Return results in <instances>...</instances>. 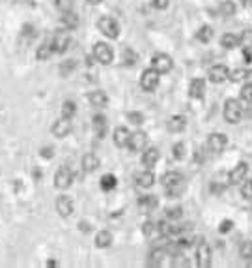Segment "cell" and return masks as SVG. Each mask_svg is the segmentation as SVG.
Wrapping results in <instances>:
<instances>
[{
  "label": "cell",
  "mask_w": 252,
  "mask_h": 268,
  "mask_svg": "<svg viewBox=\"0 0 252 268\" xmlns=\"http://www.w3.org/2000/svg\"><path fill=\"white\" fill-rule=\"evenodd\" d=\"M60 23L64 25V28H68V30H75V28L79 26L80 19H79V15H77V13H73V10H71V12H64V13H62Z\"/></svg>",
  "instance_id": "obj_25"
},
{
  "label": "cell",
  "mask_w": 252,
  "mask_h": 268,
  "mask_svg": "<svg viewBox=\"0 0 252 268\" xmlns=\"http://www.w3.org/2000/svg\"><path fill=\"white\" fill-rule=\"evenodd\" d=\"M187 128V119L183 114H176V117H170L168 122H166V130L170 133H181V131Z\"/></svg>",
  "instance_id": "obj_23"
},
{
  "label": "cell",
  "mask_w": 252,
  "mask_h": 268,
  "mask_svg": "<svg viewBox=\"0 0 252 268\" xmlns=\"http://www.w3.org/2000/svg\"><path fill=\"white\" fill-rule=\"evenodd\" d=\"M55 4H56V8H58L62 13H64V12H71V10H73L75 0H56Z\"/></svg>",
  "instance_id": "obj_43"
},
{
  "label": "cell",
  "mask_w": 252,
  "mask_h": 268,
  "mask_svg": "<svg viewBox=\"0 0 252 268\" xmlns=\"http://www.w3.org/2000/svg\"><path fill=\"white\" fill-rule=\"evenodd\" d=\"M159 81H161V73L157 69L155 68L144 69L140 75V88L144 92H154L159 87Z\"/></svg>",
  "instance_id": "obj_4"
},
{
  "label": "cell",
  "mask_w": 252,
  "mask_h": 268,
  "mask_svg": "<svg viewBox=\"0 0 252 268\" xmlns=\"http://www.w3.org/2000/svg\"><path fill=\"white\" fill-rule=\"evenodd\" d=\"M73 184V171L68 167V165H62L55 175V186L58 189H66Z\"/></svg>",
  "instance_id": "obj_12"
},
{
  "label": "cell",
  "mask_w": 252,
  "mask_h": 268,
  "mask_svg": "<svg viewBox=\"0 0 252 268\" xmlns=\"http://www.w3.org/2000/svg\"><path fill=\"white\" fill-rule=\"evenodd\" d=\"M127 120H129L131 124L140 126V124H144V114L138 111H131V112H127Z\"/></svg>",
  "instance_id": "obj_44"
},
{
  "label": "cell",
  "mask_w": 252,
  "mask_h": 268,
  "mask_svg": "<svg viewBox=\"0 0 252 268\" xmlns=\"http://www.w3.org/2000/svg\"><path fill=\"white\" fill-rule=\"evenodd\" d=\"M71 130H73V126H71V119H58L53 124V128H51V131H53V135L58 139H64L68 137L69 133H71Z\"/></svg>",
  "instance_id": "obj_14"
},
{
  "label": "cell",
  "mask_w": 252,
  "mask_h": 268,
  "mask_svg": "<svg viewBox=\"0 0 252 268\" xmlns=\"http://www.w3.org/2000/svg\"><path fill=\"white\" fill-rule=\"evenodd\" d=\"M99 186L103 192H112V189H116L118 186V178L114 175H103L101 176V180H99Z\"/></svg>",
  "instance_id": "obj_32"
},
{
  "label": "cell",
  "mask_w": 252,
  "mask_h": 268,
  "mask_svg": "<svg viewBox=\"0 0 252 268\" xmlns=\"http://www.w3.org/2000/svg\"><path fill=\"white\" fill-rule=\"evenodd\" d=\"M208 150L213 152V154H221L224 152V148L228 146V135L226 133H221V131H215L208 137Z\"/></svg>",
  "instance_id": "obj_7"
},
{
  "label": "cell",
  "mask_w": 252,
  "mask_h": 268,
  "mask_svg": "<svg viewBox=\"0 0 252 268\" xmlns=\"http://www.w3.org/2000/svg\"><path fill=\"white\" fill-rule=\"evenodd\" d=\"M152 68H155L159 71L161 75L165 73H170L174 68V60L170 55H166V53H155L152 56Z\"/></svg>",
  "instance_id": "obj_6"
},
{
  "label": "cell",
  "mask_w": 252,
  "mask_h": 268,
  "mask_svg": "<svg viewBox=\"0 0 252 268\" xmlns=\"http://www.w3.org/2000/svg\"><path fill=\"white\" fill-rule=\"evenodd\" d=\"M239 257L245 261L248 257H252V240H243L239 244Z\"/></svg>",
  "instance_id": "obj_36"
},
{
  "label": "cell",
  "mask_w": 252,
  "mask_h": 268,
  "mask_svg": "<svg viewBox=\"0 0 252 268\" xmlns=\"http://www.w3.org/2000/svg\"><path fill=\"white\" fill-rule=\"evenodd\" d=\"M135 182L138 187H144V189H148L155 184V175L152 173V169H146V171H142L138 175L135 176Z\"/></svg>",
  "instance_id": "obj_24"
},
{
  "label": "cell",
  "mask_w": 252,
  "mask_h": 268,
  "mask_svg": "<svg viewBox=\"0 0 252 268\" xmlns=\"http://www.w3.org/2000/svg\"><path fill=\"white\" fill-rule=\"evenodd\" d=\"M51 44H53V47H55V53H66V51L69 49V45H71V37L68 36V34H64V32H58V34H55V37L51 40Z\"/></svg>",
  "instance_id": "obj_18"
},
{
  "label": "cell",
  "mask_w": 252,
  "mask_h": 268,
  "mask_svg": "<svg viewBox=\"0 0 252 268\" xmlns=\"http://www.w3.org/2000/svg\"><path fill=\"white\" fill-rule=\"evenodd\" d=\"M239 37H241V45H243L245 49L252 47V28H246V30H243Z\"/></svg>",
  "instance_id": "obj_42"
},
{
  "label": "cell",
  "mask_w": 252,
  "mask_h": 268,
  "mask_svg": "<svg viewBox=\"0 0 252 268\" xmlns=\"http://www.w3.org/2000/svg\"><path fill=\"white\" fill-rule=\"evenodd\" d=\"M55 206H56V212L60 214L62 218H69V216L73 214V210H75L73 199H71V197H68V195H60V197L56 199Z\"/></svg>",
  "instance_id": "obj_15"
},
{
  "label": "cell",
  "mask_w": 252,
  "mask_h": 268,
  "mask_svg": "<svg viewBox=\"0 0 252 268\" xmlns=\"http://www.w3.org/2000/svg\"><path fill=\"white\" fill-rule=\"evenodd\" d=\"M136 62H138L136 51H133L131 47H125V49L122 51V64L123 66H127V68H131V66H135Z\"/></svg>",
  "instance_id": "obj_29"
},
{
  "label": "cell",
  "mask_w": 252,
  "mask_h": 268,
  "mask_svg": "<svg viewBox=\"0 0 252 268\" xmlns=\"http://www.w3.org/2000/svg\"><path fill=\"white\" fill-rule=\"evenodd\" d=\"M86 2L90 4V6H97V4H101L103 0H86Z\"/></svg>",
  "instance_id": "obj_51"
},
{
  "label": "cell",
  "mask_w": 252,
  "mask_h": 268,
  "mask_svg": "<svg viewBox=\"0 0 252 268\" xmlns=\"http://www.w3.org/2000/svg\"><path fill=\"white\" fill-rule=\"evenodd\" d=\"M45 266H47V268H55V266H60V262L55 261V259H49V261L45 262Z\"/></svg>",
  "instance_id": "obj_50"
},
{
  "label": "cell",
  "mask_w": 252,
  "mask_h": 268,
  "mask_svg": "<svg viewBox=\"0 0 252 268\" xmlns=\"http://www.w3.org/2000/svg\"><path fill=\"white\" fill-rule=\"evenodd\" d=\"M75 68H77V62H75L73 58H69V60H66V62L60 66V73L64 75V77H68Z\"/></svg>",
  "instance_id": "obj_41"
},
{
  "label": "cell",
  "mask_w": 252,
  "mask_h": 268,
  "mask_svg": "<svg viewBox=\"0 0 252 268\" xmlns=\"http://www.w3.org/2000/svg\"><path fill=\"white\" fill-rule=\"evenodd\" d=\"M88 101H90L92 107H95V109H105V107L109 105V96H107V92H103V90H93V92L88 94Z\"/></svg>",
  "instance_id": "obj_22"
},
{
  "label": "cell",
  "mask_w": 252,
  "mask_h": 268,
  "mask_svg": "<svg viewBox=\"0 0 252 268\" xmlns=\"http://www.w3.org/2000/svg\"><path fill=\"white\" fill-rule=\"evenodd\" d=\"M230 79V69L224 66V64H215L211 66L208 71V81L213 83V85H221V83L228 81Z\"/></svg>",
  "instance_id": "obj_9"
},
{
  "label": "cell",
  "mask_w": 252,
  "mask_h": 268,
  "mask_svg": "<svg viewBox=\"0 0 252 268\" xmlns=\"http://www.w3.org/2000/svg\"><path fill=\"white\" fill-rule=\"evenodd\" d=\"M148 146V133L142 130H136L131 133V139H129V146L127 148L131 152H144Z\"/></svg>",
  "instance_id": "obj_11"
},
{
  "label": "cell",
  "mask_w": 252,
  "mask_h": 268,
  "mask_svg": "<svg viewBox=\"0 0 252 268\" xmlns=\"http://www.w3.org/2000/svg\"><path fill=\"white\" fill-rule=\"evenodd\" d=\"M232 227H234V221L232 219H224V221H221V225H219V233H230L232 231Z\"/></svg>",
  "instance_id": "obj_48"
},
{
  "label": "cell",
  "mask_w": 252,
  "mask_h": 268,
  "mask_svg": "<svg viewBox=\"0 0 252 268\" xmlns=\"http://www.w3.org/2000/svg\"><path fill=\"white\" fill-rule=\"evenodd\" d=\"M99 167H101V160L93 152H88L82 156V171L84 173H95Z\"/></svg>",
  "instance_id": "obj_21"
},
{
  "label": "cell",
  "mask_w": 252,
  "mask_h": 268,
  "mask_svg": "<svg viewBox=\"0 0 252 268\" xmlns=\"http://www.w3.org/2000/svg\"><path fill=\"white\" fill-rule=\"evenodd\" d=\"M142 233L144 237L149 238V240H159V238H165L163 237V229H161V223L159 221H146L142 225Z\"/></svg>",
  "instance_id": "obj_16"
},
{
  "label": "cell",
  "mask_w": 252,
  "mask_h": 268,
  "mask_svg": "<svg viewBox=\"0 0 252 268\" xmlns=\"http://www.w3.org/2000/svg\"><path fill=\"white\" fill-rule=\"evenodd\" d=\"M219 12H221L222 17H232L237 12V6H235L234 0H222L221 6H219Z\"/></svg>",
  "instance_id": "obj_34"
},
{
  "label": "cell",
  "mask_w": 252,
  "mask_h": 268,
  "mask_svg": "<svg viewBox=\"0 0 252 268\" xmlns=\"http://www.w3.org/2000/svg\"><path fill=\"white\" fill-rule=\"evenodd\" d=\"M112 139H114V144H116L118 148H125V146H129L131 131L125 126H118L114 133H112Z\"/></svg>",
  "instance_id": "obj_17"
},
{
  "label": "cell",
  "mask_w": 252,
  "mask_h": 268,
  "mask_svg": "<svg viewBox=\"0 0 252 268\" xmlns=\"http://www.w3.org/2000/svg\"><path fill=\"white\" fill-rule=\"evenodd\" d=\"M241 101L252 103V85L250 83H245L243 88H241Z\"/></svg>",
  "instance_id": "obj_39"
},
{
  "label": "cell",
  "mask_w": 252,
  "mask_h": 268,
  "mask_svg": "<svg viewBox=\"0 0 252 268\" xmlns=\"http://www.w3.org/2000/svg\"><path fill=\"white\" fill-rule=\"evenodd\" d=\"M53 55H55V47H53V44H51V42H47V44H43V45H39V47L36 49V58L39 60V62L49 60Z\"/></svg>",
  "instance_id": "obj_27"
},
{
  "label": "cell",
  "mask_w": 252,
  "mask_h": 268,
  "mask_svg": "<svg viewBox=\"0 0 252 268\" xmlns=\"http://www.w3.org/2000/svg\"><path fill=\"white\" fill-rule=\"evenodd\" d=\"M246 175H248V163L246 162H239L235 163L232 171L228 173V182L232 186H237V184H243L246 180Z\"/></svg>",
  "instance_id": "obj_8"
},
{
  "label": "cell",
  "mask_w": 252,
  "mask_h": 268,
  "mask_svg": "<svg viewBox=\"0 0 252 268\" xmlns=\"http://www.w3.org/2000/svg\"><path fill=\"white\" fill-rule=\"evenodd\" d=\"M241 197L246 201H252V178L241 184Z\"/></svg>",
  "instance_id": "obj_38"
},
{
  "label": "cell",
  "mask_w": 252,
  "mask_h": 268,
  "mask_svg": "<svg viewBox=\"0 0 252 268\" xmlns=\"http://www.w3.org/2000/svg\"><path fill=\"white\" fill-rule=\"evenodd\" d=\"M159 158H161L159 150L155 148V146H149V148H146L144 152H142L140 162H142V165H144L146 169H152L155 163L159 162Z\"/></svg>",
  "instance_id": "obj_20"
},
{
  "label": "cell",
  "mask_w": 252,
  "mask_h": 268,
  "mask_svg": "<svg viewBox=\"0 0 252 268\" xmlns=\"http://www.w3.org/2000/svg\"><path fill=\"white\" fill-rule=\"evenodd\" d=\"M211 37H213V26L204 25V26H200V28H198L196 40L200 42V44H209V42H211Z\"/></svg>",
  "instance_id": "obj_33"
},
{
  "label": "cell",
  "mask_w": 252,
  "mask_h": 268,
  "mask_svg": "<svg viewBox=\"0 0 252 268\" xmlns=\"http://www.w3.org/2000/svg\"><path fill=\"white\" fill-rule=\"evenodd\" d=\"M208 92V85H206V79L202 77H194L191 83H189V98L192 100H202Z\"/></svg>",
  "instance_id": "obj_13"
},
{
  "label": "cell",
  "mask_w": 252,
  "mask_h": 268,
  "mask_svg": "<svg viewBox=\"0 0 252 268\" xmlns=\"http://www.w3.org/2000/svg\"><path fill=\"white\" fill-rule=\"evenodd\" d=\"M92 55H93V58H95L99 64H103V66H109V64H112V60H114V49H112L109 44H105V42H97V44L93 45Z\"/></svg>",
  "instance_id": "obj_5"
},
{
  "label": "cell",
  "mask_w": 252,
  "mask_h": 268,
  "mask_svg": "<svg viewBox=\"0 0 252 268\" xmlns=\"http://www.w3.org/2000/svg\"><path fill=\"white\" fill-rule=\"evenodd\" d=\"M245 79H246V83H250V85H252V69H250V71H246Z\"/></svg>",
  "instance_id": "obj_52"
},
{
  "label": "cell",
  "mask_w": 252,
  "mask_h": 268,
  "mask_svg": "<svg viewBox=\"0 0 252 268\" xmlns=\"http://www.w3.org/2000/svg\"><path fill=\"white\" fill-rule=\"evenodd\" d=\"M245 114V107H243V101L235 100V98H230V100L224 101V109H222V117L228 124H237L241 122Z\"/></svg>",
  "instance_id": "obj_2"
},
{
  "label": "cell",
  "mask_w": 252,
  "mask_h": 268,
  "mask_svg": "<svg viewBox=\"0 0 252 268\" xmlns=\"http://www.w3.org/2000/svg\"><path fill=\"white\" fill-rule=\"evenodd\" d=\"M97 30L109 40H118L120 36V25L116 19L109 17V15H101L97 21Z\"/></svg>",
  "instance_id": "obj_3"
},
{
  "label": "cell",
  "mask_w": 252,
  "mask_h": 268,
  "mask_svg": "<svg viewBox=\"0 0 252 268\" xmlns=\"http://www.w3.org/2000/svg\"><path fill=\"white\" fill-rule=\"evenodd\" d=\"M221 45L224 49H237L241 45V37L232 34V32H226V34L221 36Z\"/></svg>",
  "instance_id": "obj_26"
},
{
  "label": "cell",
  "mask_w": 252,
  "mask_h": 268,
  "mask_svg": "<svg viewBox=\"0 0 252 268\" xmlns=\"http://www.w3.org/2000/svg\"><path fill=\"white\" fill-rule=\"evenodd\" d=\"M245 77H246V71H245V69H235V71H232V73H230V81L239 83L241 79H245Z\"/></svg>",
  "instance_id": "obj_46"
},
{
  "label": "cell",
  "mask_w": 252,
  "mask_h": 268,
  "mask_svg": "<svg viewBox=\"0 0 252 268\" xmlns=\"http://www.w3.org/2000/svg\"><path fill=\"white\" fill-rule=\"evenodd\" d=\"M92 126H93V131H95V135H97V139H103L105 135H107V131H109V120H107V117L105 114H95L92 119Z\"/></svg>",
  "instance_id": "obj_19"
},
{
  "label": "cell",
  "mask_w": 252,
  "mask_h": 268,
  "mask_svg": "<svg viewBox=\"0 0 252 268\" xmlns=\"http://www.w3.org/2000/svg\"><path fill=\"white\" fill-rule=\"evenodd\" d=\"M152 6L155 8V10H166V8L170 6V0H152Z\"/></svg>",
  "instance_id": "obj_49"
},
{
  "label": "cell",
  "mask_w": 252,
  "mask_h": 268,
  "mask_svg": "<svg viewBox=\"0 0 252 268\" xmlns=\"http://www.w3.org/2000/svg\"><path fill=\"white\" fill-rule=\"evenodd\" d=\"M183 216V208L181 206H170V208H166V219H170V221H176Z\"/></svg>",
  "instance_id": "obj_37"
},
{
  "label": "cell",
  "mask_w": 252,
  "mask_h": 268,
  "mask_svg": "<svg viewBox=\"0 0 252 268\" xmlns=\"http://www.w3.org/2000/svg\"><path fill=\"white\" fill-rule=\"evenodd\" d=\"M112 244V233L111 231H99L95 235V246L99 250H105Z\"/></svg>",
  "instance_id": "obj_30"
},
{
  "label": "cell",
  "mask_w": 252,
  "mask_h": 268,
  "mask_svg": "<svg viewBox=\"0 0 252 268\" xmlns=\"http://www.w3.org/2000/svg\"><path fill=\"white\" fill-rule=\"evenodd\" d=\"M157 205H159V201H157L155 195H144V197L138 199V206H140L144 212H152V210H155Z\"/></svg>",
  "instance_id": "obj_28"
},
{
  "label": "cell",
  "mask_w": 252,
  "mask_h": 268,
  "mask_svg": "<svg viewBox=\"0 0 252 268\" xmlns=\"http://www.w3.org/2000/svg\"><path fill=\"white\" fill-rule=\"evenodd\" d=\"M39 154H41L43 160H53V158H55V148H53V146H41Z\"/></svg>",
  "instance_id": "obj_47"
},
{
  "label": "cell",
  "mask_w": 252,
  "mask_h": 268,
  "mask_svg": "<svg viewBox=\"0 0 252 268\" xmlns=\"http://www.w3.org/2000/svg\"><path fill=\"white\" fill-rule=\"evenodd\" d=\"M165 255H166L165 248H155V250H152V253H149L148 264L149 266H161V262H163Z\"/></svg>",
  "instance_id": "obj_31"
},
{
  "label": "cell",
  "mask_w": 252,
  "mask_h": 268,
  "mask_svg": "<svg viewBox=\"0 0 252 268\" xmlns=\"http://www.w3.org/2000/svg\"><path fill=\"white\" fill-rule=\"evenodd\" d=\"M172 158L174 160H183L185 158V143H181V141H179V143H176L172 146Z\"/></svg>",
  "instance_id": "obj_40"
},
{
  "label": "cell",
  "mask_w": 252,
  "mask_h": 268,
  "mask_svg": "<svg viewBox=\"0 0 252 268\" xmlns=\"http://www.w3.org/2000/svg\"><path fill=\"white\" fill-rule=\"evenodd\" d=\"M77 114V103L73 100H66L62 103V117L64 119H73Z\"/></svg>",
  "instance_id": "obj_35"
},
{
  "label": "cell",
  "mask_w": 252,
  "mask_h": 268,
  "mask_svg": "<svg viewBox=\"0 0 252 268\" xmlns=\"http://www.w3.org/2000/svg\"><path fill=\"white\" fill-rule=\"evenodd\" d=\"M161 184L165 187L166 195L170 199H176L179 195L183 194L185 189V180H183V175L178 173V171H168L165 175L161 176Z\"/></svg>",
  "instance_id": "obj_1"
},
{
  "label": "cell",
  "mask_w": 252,
  "mask_h": 268,
  "mask_svg": "<svg viewBox=\"0 0 252 268\" xmlns=\"http://www.w3.org/2000/svg\"><path fill=\"white\" fill-rule=\"evenodd\" d=\"M196 266L198 268H209L211 266V248H209L208 242H200L196 244Z\"/></svg>",
  "instance_id": "obj_10"
},
{
  "label": "cell",
  "mask_w": 252,
  "mask_h": 268,
  "mask_svg": "<svg viewBox=\"0 0 252 268\" xmlns=\"http://www.w3.org/2000/svg\"><path fill=\"white\" fill-rule=\"evenodd\" d=\"M21 36L26 37V40H34V37L37 36L36 28H34L32 25H25V26H23V30H21Z\"/></svg>",
  "instance_id": "obj_45"
}]
</instances>
